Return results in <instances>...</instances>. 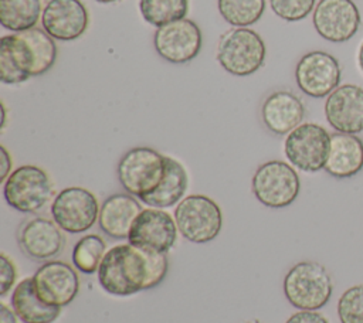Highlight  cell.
I'll return each instance as SVG.
<instances>
[{
  "mask_svg": "<svg viewBox=\"0 0 363 323\" xmlns=\"http://www.w3.org/2000/svg\"><path fill=\"white\" fill-rule=\"evenodd\" d=\"M169 271L166 254L146 251L132 244L112 246L98 269V282L113 296H130L156 288Z\"/></svg>",
  "mask_w": 363,
  "mask_h": 323,
  "instance_id": "1",
  "label": "cell"
},
{
  "mask_svg": "<svg viewBox=\"0 0 363 323\" xmlns=\"http://www.w3.org/2000/svg\"><path fill=\"white\" fill-rule=\"evenodd\" d=\"M284 295L299 310H319L330 299L333 282L326 266L315 261H302L291 266L284 278Z\"/></svg>",
  "mask_w": 363,
  "mask_h": 323,
  "instance_id": "2",
  "label": "cell"
},
{
  "mask_svg": "<svg viewBox=\"0 0 363 323\" xmlns=\"http://www.w3.org/2000/svg\"><path fill=\"white\" fill-rule=\"evenodd\" d=\"M265 52V42L257 31L233 27L220 35L216 58L228 74L247 76L264 65Z\"/></svg>",
  "mask_w": 363,
  "mask_h": 323,
  "instance_id": "3",
  "label": "cell"
},
{
  "mask_svg": "<svg viewBox=\"0 0 363 323\" xmlns=\"http://www.w3.org/2000/svg\"><path fill=\"white\" fill-rule=\"evenodd\" d=\"M166 156L147 146L129 149L118 162L116 176L125 193L142 200L152 194L163 180Z\"/></svg>",
  "mask_w": 363,
  "mask_h": 323,
  "instance_id": "4",
  "label": "cell"
},
{
  "mask_svg": "<svg viewBox=\"0 0 363 323\" xmlns=\"http://www.w3.org/2000/svg\"><path fill=\"white\" fill-rule=\"evenodd\" d=\"M54 196V186L48 173L34 164L14 169L3 183V197L16 211L34 214Z\"/></svg>",
  "mask_w": 363,
  "mask_h": 323,
  "instance_id": "5",
  "label": "cell"
},
{
  "mask_svg": "<svg viewBox=\"0 0 363 323\" xmlns=\"http://www.w3.org/2000/svg\"><path fill=\"white\" fill-rule=\"evenodd\" d=\"M173 217L182 237L193 244H207L216 239L223 227L220 205L203 194L184 197L176 205Z\"/></svg>",
  "mask_w": 363,
  "mask_h": 323,
  "instance_id": "6",
  "label": "cell"
},
{
  "mask_svg": "<svg viewBox=\"0 0 363 323\" xmlns=\"http://www.w3.org/2000/svg\"><path fill=\"white\" fill-rule=\"evenodd\" d=\"M251 190L262 205L284 208L296 200L301 191V180L294 166L282 160H269L255 170Z\"/></svg>",
  "mask_w": 363,
  "mask_h": 323,
  "instance_id": "7",
  "label": "cell"
},
{
  "mask_svg": "<svg viewBox=\"0 0 363 323\" xmlns=\"http://www.w3.org/2000/svg\"><path fill=\"white\" fill-rule=\"evenodd\" d=\"M330 150V133L320 125L301 123L286 135L284 152L288 162L306 173L325 169Z\"/></svg>",
  "mask_w": 363,
  "mask_h": 323,
  "instance_id": "8",
  "label": "cell"
},
{
  "mask_svg": "<svg viewBox=\"0 0 363 323\" xmlns=\"http://www.w3.org/2000/svg\"><path fill=\"white\" fill-rule=\"evenodd\" d=\"M99 203L88 188L72 186L62 188L51 203V215L57 225L68 234L88 231L99 215Z\"/></svg>",
  "mask_w": 363,
  "mask_h": 323,
  "instance_id": "9",
  "label": "cell"
},
{
  "mask_svg": "<svg viewBox=\"0 0 363 323\" xmlns=\"http://www.w3.org/2000/svg\"><path fill=\"white\" fill-rule=\"evenodd\" d=\"M153 45L160 58L170 64H186L194 60L203 45L200 27L189 18L176 20L157 27Z\"/></svg>",
  "mask_w": 363,
  "mask_h": 323,
  "instance_id": "10",
  "label": "cell"
},
{
  "mask_svg": "<svg viewBox=\"0 0 363 323\" xmlns=\"http://www.w3.org/2000/svg\"><path fill=\"white\" fill-rule=\"evenodd\" d=\"M62 232L54 220L34 215L18 225L16 238L23 255L33 261L45 262L62 252L65 246Z\"/></svg>",
  "mask_w": 363,
  "mask_h": 323,
  "instance_id": "11",
  "label": "cell"
},
{
  "mask_svg": "<svg viewBox=\"0 0 363 323\" xmlns=\"http://www.w3.org/2000/svg\"><path fill=\"white\" fill-rule=\"evenodd\" d=\"M340 64L325 51H311L302 55L295 67L298 88L311 98H323L340 84Z\"/></svg>",
  "mask_w": 363,
  "mask_h": 323,
  "instance_id": "12",
  "label": "cell"
},
{
  "mask_svg": "<svg viewBox=\"0 0 363 323\" xmlns=\"http://www.w3.org/2000/svg\"><path fill=\"white\" fill-rule=\"evenodd\" d=\"M177 225L163 208H143L132 224L128 235V242L146 249L167 254L176 244Z\"/></svg>",
  "mask_w": 363,
  "mask_h": 323,
  "instance_id": "13",
  "label": "cell"
},
{
  "mask_svg": "<svg viewBox=\"0 0 363 323\" xmlns=\"http://www.w3.org/2000/svg\"><path fill=\"white\" fill-rule=\"evenodd\" d=\"M31 278L37 296L50 306L64 307L69 305L79 292L78 273L64 261H45Z\"/></svg>",
  "mask_w": 363,
  "mask_h": 323,
  "instance_id": "14",
  "label": "cell"
},
{
  "mask_svg": "<svg viewBox=\"0 0 363 323\" xmlns=\"http://www.w3.org/2000/svg\"><path fill=\"white\" fill-rule=\"evenodd\" d=\"M360 11L353 0H319L313 8L312 23L326 41L345 42L360 28Z\"/></svg>",
  "mask_w": 363,
  "mask_h": 323,
  "instance_id": "15",
  "label": "cell"
},
{
  "mask_svg": "<svg viewBox=\"0 0 363 323\" xmlns=\"http://www.w3.org/2000/svg\"><path fill=\"white\" fill-rule=\"evenodd\" d=\"M325 118L339 133L363 132V88L354 84L339 85L325 101Z\"/></svg>",
  "mask_w": 363,
  "mask_h": 323,
  "instance_id": "16",
  "label": "cell"
},
{
  "mask_svg": "<svg viewBox=\"0 0 363 323\" xmlns=\"http://www.w3.org/2000/svg\"><path fill=\"white\" fill-rule=\"evenodd\" d=\"M41 24L58 41H74L88 28L89 14L81 0H50L43 8Z\"/></svg>",
  "mask_w": 363,
  "mask_h": 323,
  "instance_id": "17",
  "label": "cell"
},
{
  "mask_svg": "<svg viewBox=\"0 0 363 323\" xmlns=\"http://www.w3.org/2000/svg\"><path fill=\"white\" fill-rule=\"evenodd\" d=\"M305 112V105L296 94L278 89L264 99L261 105V120L271 133L284 136L302 123Z\"/></svg>",
  "mask_w": 363,
  "mask_h": 323,
  "instance_id": "18",
  "label": "cell"
},
{
  "mask_svg": "<svg viewBox=\"0 0 363 323\" xmlns=\"http://www.w3.org/2000/svg\"><path fill=\"white\" fill-rule=\"evenodd\" d=\"M142 210L135 196L129 193H115L106 197L99 207V230L112 239H125Z\"/></svg>",
  "mask_w": 363,
  "mask_h": 323,
  "instance_id": "19",
  "label": "cell"
},
{
  "mask_svg": "<svg viewBox=\"0 0 363 323\" xmlns=\"http://www.w3.org/2000/svg\"><path fill=\"white\" fill-rule=\"evenodd\" d=\"M35 62L33 52L20 33L0 38V79L3 84H21L33 78Z\"/></svg>",
  "mask_w": 363,
  "mask_h": 323,
  "instance_id": "20",
  "label": "cell"
},
{
  "mask_svg": "<svg viewBox=\"0 0 363 323\" xmlns=\"http://www.w3.org/2000/svg\"><path fill=\"white\" fill-rule=\"evenodd\" d=\"M363 169V140L357 135H330V150L325 171L335 178H349Z\"/></svg>",
  "mask_w": 363,
  "mask_h": 323,
  "instance_id": "21",
  "label": "cell"
},
{
  "mask_svg": "<svg viewBox=\"0 0 363 323\" xmlns=\"http://www.w3.org/2000/svg\"><path fill=\"white\" fill-rule=\"evenodd\" d=\"M10 302L11 309L23 323H54L61 314V307L50 306L37 296L33 278H24L16 285Z\"/></svg>",
  "mask_w": 363,
  "mask_h": 323,
  "instance_id": "22",
  "label": "cell"
},
{
  "mask_svg": "<svg viewBox=\"0 0 363 323\" xmlns=\"http://www.w3.org/2000/svg\"><path fill=\"white\" fill-rule=\"evenodd\" d=\"M189 177L184 166L176 159L166 156V171L159 187L140 201L153 208H169L184 198Z\"/></svg>",
  "mask_w": 363,
  "mask_h": 323,
  "instance_id": "23",
  "label": "cell"
},
{
  "mask_svg": "<svg viewBox=\"0 0 363 323\" xmlns=\"http://www.w3.org/2000/svg\"><path fill=\"white\" fill-rule=\"evenodd\" d=\"M41 14V0H0V24L13 33L34 28Z\"/></svg>",
  "mask_w": 363,
  "mask_h": 323,
  "instance_id": "24",
  "label": "cell"
},
{
  "mask_svg": "<svg viewBox=\"0 0 363 323\" xmlns=\"http://www.w3.org/2000/svg\"><path fill=\"white\" fill-rule=\"evenodd\" d=\"M106 241L98 234H88L79 238L71 254L72 265L85 275L98 272L99 265L106 254Z\"/></svg>",
  "mask_w": 363,
  "mask_h": 323,
  "instance_id": "25",
  "label": "cell"
},
{
  "mask_svg": "<svg viewBox=\"0 0 363 323\" xmlns=\"http://www.w3.org/2000/svg\"><path fill=\"white\" fill-rule=\"evenodd\" d=\"M139 11L146 23L157 28L186 18L189 0H139Z\"/></svg>",
  "mask_w": 363,
  "mask_h": 323,
  "instance_id": "26",
  "label": "cell"
},
{
  "mask_svg": "<svg viewBox=\"0 0 363 323\" xmlns=\"http://www.w3.org/2000/svg\"><path fill=\"white\" fill-rule=\"evenodd\" d=\"M217 8L230 26L248 27L262 17L265 0H217Z\"/></svg>",
  "mask_w": 363,
  "mask_h": 323,
  "instance_id": "27",
  "label": "cell"
},
{
  "mask_svg": "<svg viewBox=\"0 0 363 323\" xmlns=\"http://www.w3.org/2000/svg\"><path fill=\"white\" fill-rule=\"evenodd\" d=\"M340 323H363V283L347 288L337 300Z\"/></svg>",
  "mask_w": 363,
  "mask_h": 323,
  "instance_id": "28",
  "label": "cell"
},
{
  "mask_svg": "<svg viewBox=\"0 0 363 323\" xmlns=\"http://www.w3.org/2000/svg\"><path fill=\"white\" fill-rule=\"evenodd\" d=\"M316 0H269L271 10L284 21H301L315 8Z\"/></svg>",
  "mask_w": 363,
  "mask_h": 323,
  "instance_id": "29",
  "label": "cell"
},
{
  "mask_svg": "<svg viewBox=\"0 0 363 323\" xmlns=\"http://www.w3.org/2000/svg\"><path fill=\"white\" fill-rule=\"evenodd\" d=\"M17 278L14 262L4 254H0V296L4 298L13 288Z\"/></svg>",
  "mask_w": 363,
  "mask_h": 323,
  "instance_id": "30",
  "label": "cell"
},
{
  "mask_svg": "<svg viewBox=\"0 0 363 323\" xmlns=\"http://www.w3.org/2000/svg\"><path fill=\"white\" fill-rule=\"evenodd\" d=\"M285 323H329V320L316 310H299L291 314Z\"/></svg>",
  "mask_w": 363,
  "mask_h": 323,
  "instance_id": "31",
  "label": "cell"
},
{
  "mask_svg": "<svg viewBox=\"0 0 363 323\" xmlns=\"http://www.w3.org/2000/svg\"><path fill=\"white\" fill-rule=\"evenodd\" d=\"M0 153H1V173H0V181L4 183L6 178L10 176L11 173V166H13V160L11 156L9 153V150L1 144L0 146Z\"/></svg>",
  "mask_w": 363,
  "mask_h": 323,
  "instance_id": "32",
  "label": "cell"
},
{
  "mask_svg": "<svg viewBox=\"0 0 363 323\" xmlns=\"http://www.w3.org/2000/svg\"><path fill=\"white\" fill-rule=\"evenodd\" d=\"M17 316L6 303H0V323H17Z\"/></svg>",
  "mask_w": 363,
  "mask_h": 323,
  "instance_id": "33",
  "label": "cell"
},
{
  "mask_svg": "<svg viewBox=\"0 0 363 323\" xmlns=\"http://www.w3.org/2000/svg\"><path fill=\"white\" fill-rule=\"evenodd\" d=\"M357 61H359V67L363 72V42L360 44V48H359V52H357Z\"/></svg>",
  "mask_w": 363,
  "mask_h": 323,
  "instance_id": "34",
  "label": "cell"
},
{
  "mask_svg": "<svg viewBox=\"0 0 363 323\" xmlns=\"http://www.w3.org/2000/svg\"><path fill=\"white\" fill-rule=\"evenodd\" d=\"M1 105V130L4 129V126H6V106H4V102H1L0 103Z\"/></svg>",
  "mask_w": 363,
  "mask_h": 323,
  "instance_id": "35",
  "label": "cell"
},
{
  "mask_svg": "<svg viewBox=\"0 0 363 323\" xmlns=\"http://www.w3.org/2000/svg\"><path fill=\"white\" fill-rule=\"evenodd\" d=\"M95 1L102 3V4H109V3H118V1H121V0H95Z\"/></svg>",
  "mask_w": 363,
  "mask_h": 323,
  "instance_id": "36",
  "label": "cell"
},
{
  "mask_svg": "<svg viewBox=\"0 0 363 323\" xmlns=\"http://www.w3.org/2000/svg\"><path fill=\"white\" fill-rule=\"evenodd\" d=\"M254 323H257V322H254Z\"/></svg>",
  "mask_w": 363,
  "mask_h": 323,
  "instance_id": "37",
  "label": "cell"
}]
</instances>
